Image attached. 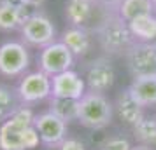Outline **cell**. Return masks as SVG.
I'll return each instance as SVG.
<instances>
[{"instance_id":"24","label":"cell","mask_w":156,"mask_h":150,"mask_svg":"<svg viewBox=\"0 0 156 150\" xmlns=\"http://www.w3.org/2000/svg\"><path fill=\"white\" fill-rule=\"evenodd\" d=\"M20 4H23L25 7H34V9H39L42 5L46 0H18Z\"/></svg>"},{"instance_id":"10","label":"cell","mask_w":156,"mask_h":150,"mask_svg":"<svg viewBox=\"0 0 156 150\" xmlns=\"http://www.w3.org/2000/svg\"><path fill=\"white\" fill-rule=\"evenodd\" d=\"M67 122L62 121L51 110L34 115V128L41 138V143L48 148H55L67 138Z\"/></svg>"},{"instance_id":"6","label":"cell","mask_w":156,"mask_h":150,"mask_svg":"<svg viewBox=\"0 0 156 150\" xmlns=\"http://www.w3.org/2000/svg\"><path fill=\"white\" fill-rule=\"evenodd\" d=\"M21 42L34 49H42L56 40V26L42 12H30L20 28Z\"/></svg>"},{"instance_id":"13","label":"cell","mask_w":156,"mask_h":150,"mask_svg":"<svg viewBox=\"0 0 156 150\" xmlns=\"http://www.w3.org/2000/svg\"><path fill=\"white\" fill-rule=\"evenodd\" d=\"M27 9L18 0H0V32H16L21 28L30 16Z\"/></svg>"},{"instance_id":"15","label":"cell","mask_w":156,"mask_h":150,"mask_svg":"<svg viewBox=\"0 0 156 150\" xmlns=\"http://www.w3.org/2000/svg\"><path fill=\"white\" fill-rule=\"evenodd\" d=\"M60 40L72 51V54L76 58L88 56L93 45L91 32H88L84 28H79V26H69L67 30H63Z\"/></svg>"},{"instance_id":"14","label":"cell","mask_w":156,"mask_h":150,"mask_svg":"<svg viewBox=\"0 0 156 150\" xmlns=\"http://www.w3.org/2000/svg\"><path fill=\"white\" fill-rule=\"evenodd\" d=\"M114 114L121 119V122L133 128L144 117V107L135 101V98L130 94L128 89H123L118 93L116 100H114Z\"/></svg>"},{"instance_id":"23","label":"cell","mask_w":156,"mask_h":150,"mask_svg":"<svg viewBox=\"0 0 156 150\" xmlns=\"http://www.w3.org/2000/svg\"><path fill=\"white\" fill-rule=\"evenodd\" d=\"M55 150H88V148H86V145L81 140H77V138H69L67 136L58 147H55Z\"/></svg>"},{"instance_id":"17","label":"cell","mask_w":156,"mask_h":150,"mask_svg":"<svg viewBox=\"0 0 156 150\" xmlns=\"http://www.w3.org/2000/svg\"><path fill=\"white\" fill-rule=\"evenodd\" d=\"M137 42H156V12H147L126 21Z\"/></svg>"},{"instance_id":"25","label":"cell","mask_w":156,"mask_h":150,"mask_svg":"<svg viewBox=\"0 0 156 150\" xmlns=\"http://www.w3.org/2000/svg\"><path fill=\"white\" fill-rule=\"evenodd\" d=\"M132 150H154V147H149V145H142V143H137L132 147Z\"/></svg>"},{"instance_id":"21","label":"cell","mask_w":156,"mask_h":150,"mask_svg":"<svg viewBox=\"0 0 156 150\" xmlns=\"http://www.w3.org/2000/svg\"><path fill=\"white\" fill-rule=\"evenodd\" d=\"M20 107H21V103L18 100L16 89H11L7 86H0V122L7 121Z\"/></svg>"},{"instance_id":"5","label":"cell","mask_w":156,"mask_h":150,"mask_svg":"<svg viewBox=\"0 0 156 150\" xmlns=\"http://www.w3.org/2000/svg\"><path fill=\"white\" fill-rule=\"evenodd\" d=\"M30 51L21 40H5L0 44V77L20 79L30 68Z\"/></svg>"},{"instance_id":"11","label":"cell","mask_w":156,"mask_h":150,"mask_svg":"<svg viewBox=\"0 0 156 150\" xmlns=\"http://www.w3.org/2000/svg\"><path fill=\"white\" fill-rule=\"evenodd\" d=\"M116 70L107 56H98L84 66V82L88 91L107 93L114 86Z\"/></svg>"},{"instance_id":"22","label":"cell","mask_w":156,"mask_h":150,"mask_svg":"<svg viewBox=\"0 0 156 150\" xmlns=\"http://www.w3.org/2000/svg\"><path fill=\"white\" fill-rule=\"evenodd\" d=\"M132 143L128 138L121 135H112V136H107L104 142L98 145L97 150H132Z\"/></svg>"},{"instance_id":"12","label":"cell","mask_w":156,"mask_h":150,"mask_svg":"<svg viewBox=\"0 0 156 150\" xmlns=\"http://www.w3.org/2000/svg\"><path fill=\"white\" fill-rule=\"evenodd\" d=\"M86 91L88 87H86L84 77L79 75L76 70H67L51 77V96L81 100Z\"/></svg>"},{"instance_id":"7","label":"cell","mask_w":156,"mask_h":150,"mask_svg":"<svg viewBox=\"0 0 156 150\" xmlns=\"http://www.w3.org/2000/svg\"><path fill=\"white\" fill-rule=\"evenodd\" d=\"M16 94L21 105L32 107L37 103L51 98V77L48 73L41 72L39 68L34 72H27L20 77V82L16 86Z\"/></svg>"},{"instance_id":"19","label":"cell","mask_w":156,"mask_h":150,"mask_svg":"<svg viewBox=\"0 0 156 150\" xmlns=\"http://www.w3.org/2000/svg\"><path fill=\"white\" fill-rule=\"evenodd\" d=\"M132 133L137 143L156 147V115H144L132 128Z\"/></svg>"},{"instance_id":"2","label":"cell","mask_w":156,"mask_h":150,"mask_svg":"<svg viewBox=\"0 0 156 150\" xmlns=\"http://www.w3.org/2000/svg\"><path fill=\"white\" fill-rule=\"evenodd\" d=\"M116 11V0H69L65 19L70 26H79L95 33Z\"/></svg>"},{"instance_id":"26","label":"cell","mask_w":156,"mask_h":150,"mask_svg":"<svg viewBox=\"0 0 156 150\" xmlns=\"http://www.w3.org/2000/svg\"><path fill=\"white\" fill-rule=\"evenodd\" d=\"M153 4H154V11H156V0H153Z\"/></svg>"},{"instance_id":"16","label":"cell","mask_w":156,"mask_h":150,"mask_svg":"<svg viewBox=\"0 0 156 150\" xmlns=\"http://www.w3.org/2000/svg\"><path fill=\"white\" fill-rule=\"evenodd\" d=\"M126 89L135 98V101L140 103L144 108L156 107V77L132 79V82Z\"/></svg>"},{"instance_id":"9","label":"cell","mask_w":156,"mask_h":150,"mask_svg":"<svg viewBox=\"0 0 156 150\" xmlns=\"http://www.w3.org/2000/svg\"><path fill=\"white\" fill-rule=\"evenodd\" d=\"M74 61H76V56L72 54V51L62 40H55L53 44L42 47L39 56H37L39 70L48 73L49 77L58 75L62 72L72 70Z\"/></svg>"},{"instance_id":"1","label":"cell","mask_w":156,"mask_h":150,"mask_svg":"<svg viewBox=\"0 0 156 150\" xmlns=\"http://www.w3.org/2000/svg\"><path fill=\"white\" fill-rule=\"evenodd\" d=\"M34 112L30 107H21L0 122V150H34L41 138L34 128Z\"/></svg>"},{"instance_id":"3","label":"cell","mask_w":156,"mask_h":150,"mask_svg":"<svg viewBox=\"0 0 156 150\" xmlns=\"http://www.w3.org/2000/svg\"><path fill=\"white\" fill-rule=\"evenodd\" d=\"M114 115V103L105 96V93L86 91L83 98L77 100V122L86 129H105L111 126Z\"/></svg>"},{"instance_id":"18","label":"cell","mask_w":156,"mask_h":150,"mask_svg":"<svg viewBox=\"0 0 156 150\" xmlns=\"http://www.w3.org/2000/svg\"><path fill=\"white\" fill-rule=\"evenodd\" d=\"M116 11L125 21H132L133 18L147 12H156L153 0H116Z\"/></svg>"},{"instance_id":"4","label":"cell","mask_w":156,"mask_h":150,"mask_svg":"<svg viewBox=\"0 0 156 150\" xmlns=\"http://www.w3.org/2000/svg\"><path fill=\"white\" fill-rule=\"evenodd\" d=\"M97 42L105 56H125L137 40L133 38L128 23L118 12L109 16L95 32Z\"/></svg>"},{"instance_id":"8","label":"cell","mask_w":156,"mask_h":150,"mask_svg":"<svg viewBox=\"0 0 156 150\" xmlns=\"http://www.w3.org/2000/svg\"><path fill=\"white\" fill-rule=\"evenodd\" d=\"M132 79L156 77V42H135L125 54Z\"/></svg>"},{"instance_id":"20","label":"cell","mask_w":156,"mask_h":150,"mask_svg":"<svg viewBox=\"0 0 156 150\" xmlns=\"http://www.w3.org/2000/svg\"><path fill=\"white\" fill-rule=\"evenodd\" d=\"M49 110L55 115H58L62 121H65L67 124L72 121H77V100L51 96L49 98Z\"/></svg>"}]
</instances>
